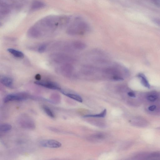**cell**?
Listing matches in <instances>:
<instances>
[{
    "mask_svg": "<svg viewBox=\"0 0 160 160\" xmlns=\"http://www.w3.org/2000/svg\"><path fill=\"white\" fill-rule=\"evenodd\" d=\"M157 98V96L154 95H151L148 96L147 99L151 102H153L155 101Z\"/></svg>",
    "mask_w": 160,
    "mask_h": 160,
    "instance_id": "18",
    "label": "cell"
},
{
    "mask_svg": "<svg viewBox=\"0 0 160 160\" xmlns=\"http://www.w3.org/2000/svg\"><path fill=\"white\" fill-rule=\"evenodd\" d=\"M107 113V110L104 109L101 113L96 114L87 115L84 116V117H97L103 118L105 116Z\"/></svg>",
    "mask_w": 160,
    "mask_h": 160,
    "instance_id": "16",
    "label": "cell"
},
{
    "mask_svg": "<svg viewBox=\"0 0 160 160\" xmlns=\"http://www.w3.org/2000/svg\"><path fill=\"white\" fill-rule=\"evenodd\" d=\"M7 51L14 57L18 58H22L24 57L23 53L22 52L13 48H9Z\"/></svg>",
    "mask_w": 160,
    "mask_h": 160,
    "instance_id": "13",
    "label": "cell"
},
{
    "mask_svg": "<svg viewBox=\"0 0 160 160\" xmlns=\"http://www.w3.org/2000/svg\"><path fill=\"white\" fill-rule=\"evenodd\" d=\"M156 107L155 105H152L149 106L148 108V110L150 111H153L156 108Z\"/></svg>",
    "mask_w": 160,
    "mask_h": 160,
    "instance_id": "21",
    "label": "cell"
},
{
    "mask_svg": "<svg viewBox=\"0 0 160 160\" xmlns=\"http://www.w3.org/2000/svg\"><path fill=\"white\" fill-rule=\"evenodd\" d=\"M1 83L5 86L9 88L13 87V80L10 77H2L0 79Z\"/></svg>",
    "mask_w": 160,
    "mask_h": 160,
    "instance_id": "9",
    "label": "cell"
},
{
    "mask_svg": "<svg viewBox=\"0 0 160 160\" xmlns=\"http://www.w3.org/2000/svg\"><path fill=\"white\" fill-rule=\"evenodd\" d=\"M41 145L44 147L57 148L60 147L61 143L59 141L53 139H47L42 141L40 142Z\"/></svg>",
    "mask_w": 160,
    "mask_h": 160,
    "instance_id": "7",
    "label": "cell"
},
{
    "mask_svg": "<svg viewBox=\"0 0 160 160\" xmlns=\"http://www.w3.org/2000/svg\"><path fill=\"white\" fill-rule=\"evenodd\" d=\"M28 98V94L24 93L10 94L4 98L3 101L5 103L13 101H21L25 100Z\"/></svg>",
    "mask_w": 160,
    "mask_h": 160,
    "instance_id": "6",
    "label": "cell"
},
{
    "mask_svg": "<svg viewBox=\"0 0 160 160\" xmlns=\"http://www.w3.org/2000/svg\"><path fill=\"white\" fill-rule=\"evenodd\" d=\"M46 48V46L45 45L42 44L39 47L38 51L40 52H42L45 51Z\"/></svg>",
    "mask_w": 160,
    "mask_h": 160,
    "instance_id": "19",
    "label": "cell"
},
{
    "mask_svg": "<svg viewBox=\"0 0 160 160\" xmlns=\"http://www.w3.org/2000/svg\"><path fill=\"white\" fill-rule=\"evenodd\" d=\"M138 76L141 78L142 84L144 86L149 88L150 87V85L145 76L143 74H140L138 75Z\"/></svg>",
    "mask_w": 160,
    "mask_h": 160,
    "instance_id": "17",
    "label": "cell"
},
{
    "mask_svg": "<svg viewBox=\"0 0 160 160\" xmlns=\"http://www.w3.org/2000/svg\"><path fill=\"white\" fill-rule=\"evenodd\" d=\"M18 122L19 125L25 129L32 130L35 128L34 121L28 115L25 114L21 115L18 118Z\"/></svg>",
    "mask_w": 160,
    "mask_h": 160,
    "instance_id": "5",
    "label": "cell"
},
{
    "mask_svg": "<svg viewBox=\"0 0 160 160\" xmlns=\"http://www.w3.org/2000/svg\"><path fill=\"white\" fill-rule=\"evenodd\" d=\"M42 108L45 112L50 117L54 118L55 117V114L52 110L48 106H43Z\"/></svg>",
    "mask_w": 160,
    "mask_h": 160,
    "instance_id": "15",
    "label": "cell"
},
{
    "mask_svg": "<svg viewBox=\"0 0 160 160\" xmlns=\"http://www.w3.org/2000/svg\"><path fill=\"white\" fill-rule=\"evenodd\" d=\"M24 2L22 0H0V20L8 17L14 9L21 8Z\"/></svg>",
    "mask_w": 160,
    "mask_h": 160,
    "instance_id": "2",
    "label": "cell"
},
{
    "mask_svg": "<svg viewBox=\"0 0 160 160\" xmlns=\"http://www.w3.org/2000/svg\"><path fill=\"white\" fill-rule=\"evenodd\" d=\"M60 91L62 93L67 96L79 102H82V99L80 96L75 94L67 92L61 90Z\"/></svg>",
    "mask_w": 160,
    "mask_h": 160,
    "instance_id": "11",
    "label": "cell"
},
{
    "mask_svg": "<svg viewBox=\"0 0 160 160\" xmlns=\"http://www.w3.org/2000/svg\"><path fill=\"white\" fill-rule=\"evenodd\" d=\"M128 95L130 97L134 98L135 97V94L133 92H130L128 93Z\"/></svg>",
    "mask_w": 160,
    "mask_h": 160,
    "instance_id": "22",
    "label": "cell"
},
{
    "mask_svg": "<svg viewBox=\"0 0 160 160\" xmlns=\"http://www.w3.org/2000/svg\"><path fill=\"white\" fill-rule=\"evenodd\" d=\"M35 83L38 85L49 89L61 90L60 87L56 83L51 81H37Z\"/></svg>",
    "mask_w": 160,
    "mask_h": 160,
    "instance_id": "8",
    "label": "cell"
},
{
    "mask_svg": "<svg viewBox=\"0 0 160 160\" xmlns=\"http://www.w3.org/2000/svg\"><path fill=\"white\" fill-rule=\"evenodd\" d=\"M71 18L66 15H50L38 20L30 29L31 34L38 35L53 31L66 26Z\"/></svg>",
    "mask_w": 160,
    "mask_h": 160,
    "instance_id": "1",
    "label": "cell"
},
{
    "mask_svg": "<svg viewBox=\"0 0 160 160\" xmlns=\"http://www.w3.org/2000/svg\"><path fill=\"white\" fill-rule=\"evenodd\" d=\"M72 45L74 49L78 50H82L86 48L85 43L81 41H75L73 42Z\"/></svg>",
    "mask_w": 160,
    "mask_h": 160,
    "instance_id": "12",
    "label": "cell"
},
{
    "mask_svg": "<svg viewBox=\"0 0 160 160\" xmlns=\"http://www.w3.org/2000/svg\"><path fill=\"white\" fill-rule=\"evenodd\" d=\"M89 28L86 22L79 18H77L69 26L68 33L71 35H83L87 32Z\"/></svg>",
    "mask_w": 160,
    "mask_h": 160,
    "instance_id": "3",
    "label": "cell"
},
{
    "mask_svg": "<svg viewBox=\"0 0 160 160\" xmlns=\"http://www.w3.org/2000/svg\"><path fill=\"white\" fill-rule=\"evenodd\" d=\"M102 72L103 74L113 80L120 81L123 80L120 71L116 68H106L103 69Z\"/></svg>",
    "mask_w": 160,
    "mask_h": 160,
    "instance_id": "4",
    "label": "cell"
},
{
    "mask_svg": "<svg viewBox=\"0 0 160 160\" xmlns=\"http://www.w3.org/2000/svg\"><path fill=\"white\" fill-rule=\"evenodd\" d=\"M45 5L44 3L40 1H34L31 5L30 10L33 11L38 9L44 7Z\"/></svg>",
    "mask_w": 160,
    "mask_h": 160,
    "instance_id": "10",
    "label": "cell"
},
{
    "mask_svg": "<svg viewBox=\"0 0 160 160\" xmlns=\"http://www.w3.org/2000/svg\"><path fill=\"white\" fill-rule=\"evenodd\" d=\"M12 128V126L8 123H2L0 125V130L2 132H6L9 131Z\"/></svg>",
    "mask_w": 160,
    "mask_h": 160,
    "instance_id": "14",
    "label": "cell"
},
{
    "mask_svg": "<svg viewBox=\"0 0 160 160\" xmlns=\"http://www.w3.org/2000/svg\"><path fill=\"white\" fill-rule=\"evenodd\" d=\"M93 137L97 139H102L104 137V135L102 134L98 133L94 135Z\"/></svg>",
    "mask_w": 160,
    "mask_h": 160,
    "instance_id": "20",
    "label": "cell"
}]
</instances>
